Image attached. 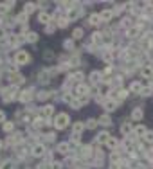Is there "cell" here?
Returning <instances> with one entry per match:
<instances>
[{
    "label": "cell",
    "instance_id": "cell-23",
    "mask_svg": "<svg viewBox=\"0 0 153 169\" xmlns=\"http://www.w3.org/2000/svg\"><path fill=\"white\" fill-rule=\"evenodd\" d=\"M31 97H33V96H31V92H22V96H20V99H22V101H29Z\"/></svg>",
    "mask_w": 153,
    "mask_h": 169
},
{
    "label": "cell",
    "instance_id": "cell-9",
    "mask_svg": "<svg viewBox=\"0 0 153 169\" xmlns=\"http://www.w3.org/2000/svg\"><path fill=\"white\" fill-rule=\"evenodd\" d=\"M146 128H144V126H137V128H135V135H139V137H144L146 135Z\"/></svg>",
    "mask_w": 153,
    "mask_h": 169
},
{
    "label": "cell",
    "instance_id": "cell-16",
    "mask_svg": "<svg viewBox=\"0 0 153 169\" xmlns=\"http://www.w3.org/2000/svg\"><path fill=\"white\" fill-rule=\"evenodd\" d=\"M126 97H128V90H122V88H121V90L117 92V99H126Z\"/></svg>",
    "mask_w": 153,
    "mask_h": 169
},
{
    "label": "cell",
    "instance_id": "cell-1",
    "mask_svg": "<svg viewBox=\"0 0 153 169\" xmlns=\"http://www.w3.org/2000/svg\"><path fill=\"white\" fill-rule=\"evenodd\" d=\"M67 124H68V115L67 113H59L56 117V128L61 130V128H65Z\"/></svg>",
    "mask_w": 153,
    "mask_h": 169
},
{
    "label": "cell",
    "instance_id": "cell-6",
    "mask_svg": "<svg viewBox=\"0 0 153 169\" xmlns=\"http://www.w3.org/2000/svg\"><path fill=\"white\" fill-rule=\"evenodd\" d=\"M115 108H117V103H115V101H106V103H105V110H106V112H114Z\"/></svg>",
    "mask_w": 153,
    "mask_h": 169
},
{
    "label": "cell",
    "instance_id": "cell-5",
    "mask_svg": "<svg viewBox=\"0 0 153 169\" xmlns=\"http://www.w3.org/2000/svg\"><path fill=\"white\" fill-rule=\"evenodd\" d=\"M112 16H114V11H112V9H105V11L99 15V18H101V20H110Z\"/></svg>",
    "mask_w": 153,
    "mask_h": 169
},
{
    "label": "cell",
    "instance_id": "cell-28",
    "mask_svg": "<svg viewBox=\"0 0 153 169\" xmlns=\"http://www.w3.org/2000/svg\"><path fill=\"white\" fill-rule=\"evenodd\" d=\"M4 130H6V131H11V130H13V122H6V124H4Z\"/></svg>",
    "mask_w": 153,
    "mask_h": 169
},
{
    "label": "cell",
    "instance_id": "cell-19",
    "mask_svg": "<svg viewBox=\"0 0 153 169\" xmlns=\"http://www.w3.org/2000/svg\"><path fill=\"white\" fill-rule=\"evenodd\" d=\"M106 146H108V147H112V149H115V147H117V140L110 137V139H108V142H106Z\"/></svg>",
    "mask_w": 153,
    "mask_h": 169
},
{
    "label": "cell",
    "instance_id": "cell-14",
    "mask_svg": "<svg viewBox=\"0 0 153 169\" xmlns=\"http://www.w3.org/2000/svg\"><path fill=\"white\" fill-rule=\"evenodd\" d=\"M99 78H101V74H99V72H92V74H90V79H92V83H99V81H101Z\"/></svg>",
    "mask_w": 153,
    "mask_h": 169
},
{
    "label": "cell",
    "instance_id": "cell-25",
    "mask_svg": "<svg viewBox=\"0 0 153 169\" xmlns=\"http://www.w3.org/2000/svg\"><path fill=\"white\" fill-rule=\"evenodd\" d=\"M74 38H76V40L83 38V29H76V31H74Z\"/></svg>",
    "mask_w": 153,
    "mask_h": 169
},
{
    "label": "cell",
    "instance_id": "cell-2",
    "mask_svg": "<svg viewBox=\"0 0 153 169\" xmlns=\"http://www.w3.org/2000/svg\"><path fill=\"white\" fill-rule=\"evenodd\" d=\"M142 115H144V112H142V108H135L133 112H131V119L133 121H140Z\"/></svg>",
    "mask_w": 153,
    "mask_h": 169
},
{
    "label": "cell",
    "instance_id": "cell-30",
    "mask_svg": "<svg viewBox=\"0 0 153 169\" xmlns=\"http://www.w3.org/2000/svg\"><path fill=\"white\" fill-rule=\"evenodd\" d=\"M146 155H148V158H151V160H153V149H148Z\"/></svg>",
    "mask_w": 153,
    "mask_h": 169
},
{
    "label": "cell",
    "instance_id": "cell-7",
    "mask_svg": "<svg viewBox=\"0 0 153 169\" xmlns=\"http://www.w3.org/2000/svg\"><path fill=\"white\" fill-rule=\"evenodd\" d=\"M43 153H45V147H43V146H34V147H33V155L42 156Z\"/></svg>",
    "mask_w": 153,
    "mask_h": 169
},
{
    "label": "cell",
    "instance_id": "cell-21",
    "mask_svg": "<svg viewBox=\"0 0 153 169\" xmlns=\"http://www.w3.org/2000/svg\"><path fill=\"white\" fill-rule=\"evenodd\" d=\"M58 151H59V153H67V151H68V146H67L65 142L59 144V146H58Z\"/></svg>",
    "mask_w": 153,
    "mask_h": 169
},
{
    "label": "cell",
    "instance_id": "cell-27",
    "mask_svg": "<svg viewBox=\"0 0 153 169\" xmlns=\"http://www.w3.org/2000/svg\"><path fill=\"white\" fill-rule=\"evenodd\" d=\"M96 126H97V122H96L94 119H90V121H88V124H87V128H90V130H92V128H96Z\"/></svg>",
    "mask_w": 153,
    "mask_h": 169
},
{
    "label": "cell",
    "instance_id": "cell-31",
    "mask_svg": "<svg viewBox=\"0 0 153 169\" xmlns=\"http://www.w3.org/2000/svg\"><path fill=\"white\" fill-rule=\"evenodd\" d=\"M4 117H6V115H4V112H0V122L4 121Z\"/></svg>",
    "mask_w": 153,
    "mask_h": 169
},
{
    "label": "cell",
    "instance_id": "cell-32",
    "mask_svg": "<svg viewBox=\"0 0 153 169\" xmlns=\"http://www.w3.org/2000/svg\"><path fill=\"white\" fill-rule=\"evenodd\" d=\"M0 147H2V144H0Z\"/></svg>",
    "mask_w": 153,
    "mask_h": 169
},
{
    "label": "cell",
    "instance_id": "cell-13",
    "mask_svg": "<svg viewBox=\"0 0 153 169\" xmlns=\"http://www.w3.org/2000/svg\"><path fill=\"white\" fill-rule=\"evenodd\" d=\"M99 122H101V124H105V126H110V124H112V121H110L108 115H103V117H99Z\"/></svg>",
    "mask_w": 153,
    "mask_h": 169
},
{
    "label": "cell",
    "instance_id": "cell-26",
    "mask_svg": "<svg viewBox=\"0 0 153 169\" xmlns=\"http://www.w3.org/2000/svg\"><path fill=\"white\" fill-rule=\"evenodd\" d=\"M27 40H29V41H36V40H38V34H36V33H29V38H27Z\"/></svg>",
    "mask_w": 153,
    "mask_h": 169
},
{
    "label": "cell",
    "instance_id": "cell-20",
    "mask_svg": "<svg viewBox=\"0 0 153 169\" xmlns=\"http://www.w3.org/2000/svg\"><path fill=\"white\" fill-rule=\"evenodd\" d=\"M83 128H85V126H83V122H76V124H74V133L83 131Z\"/></svg>",
    "mask_w": 153,
    "mask_h": 169
},
{
    "label": "cell",
    "instance_id": "cell-15",
    "mask_svg": "<svg viewBox=\"0 0 153 169\" xmlns=\"http://www.w3.org/2000/svg\"><path fill=\"white\" fill-rule=\"evenodd\" d=\"M99 22H101L99 15H92V16H90V24H92V25H97Z\"/></svg>",
    "mask_w": 153,
    "mask_h": 169
},
{
    "label": "cell",
    "instance_id": "cell-11",
    "mask_svg": "<svg viewBox=\"0 0 153 169\" xmlns=\"http://www.w3.org/2000/svg\"><path fill=\"white\" fill-rule=\"evenodd\" d=\"M108 139H110V137H108V133H99V137H97V142H101V144H103V142H108Z\"/></svg>",
    "mask_w": 153,
    "mask_h": 169
},
{
    "label": "cell",
    "instance_id": "cell-10",
    "mask_svg": "<svg viewBox=\"0 0 153 169\" xmlns=\"http://www.w3.org/2000/svg\"><path fill=\"white\" fill-rule=\"evenodd\" d=\"M128 38H137V34H139V29L137 27H133V29H128Z\"/></svg>",
    "mask_w": 153,
    "mask_h": 169
},
{
    "label": "cell",
    "instance_id": "cell-22",
    "mask_svg": "<svg viewBox=\"0 0 153 169\" xmlns=\"http://www.w3.org/2000/svg\"><path fill=\"white\" fill-rule=\"evenodd\" d=\"M151 92H153V90H151L150 87H148V88H142V90H140V96H144V97H148V96H151Z\"/></svg>",
    "mask_w": 153,
    "mask_h": 169
},
{
    "label": "cell",
    "instance_id": "cell-29",
    "mask_svg": "<svg viewBox=\"0 0 153 169\" xmlns=\"http://www.w3.org/2000/svg\"><path fill=\"white\" fill-rule=\"evenodd\" d=\"M63 47H65V49H67V47H68V49H72V47H74V43H72V41H65Z\"/></svg>",
    "mask_w": 153,
    "mask_h": 169
},
{
    "label": "cell",
    "instance_id": "cell-8",
    "mask_svg": "<svg viewBox=\"0 0 153 169\" xmlns=\"http://www.w3.org/2000/svg\"><path fill=\"white\" fill-rule=\"evenodd\" d=\"M130 90L131 92H140L142 90V85L139 81H133V83H131V87H130Z\"/></svg>",
    "mask_w": 153,
    "mask_h": 169
},
{
    "label": "cell",
    "instance_id": "cell-4",
    "mask_svg": "<svg viewBox=\"0 0 153 169\" xmlns=\"http://www.w3.org/2000/svg\"><path fill=\"white\" fill-rule=\"evenodd\" d=\"M16 61L18 63H27L29 61V54H27V52H18V54H16Z\"/></svg>",
    "mask_w": 153,
    "mask_h": 169
},
{
    "label": "cell",
    "instance_id": "cell-3",
    "mask_svg": "<svg viewBox=\"0 0 153 169\" xmlns=\"http://www.w3.org/2000/svg\"><path fill=\"white\" fill-rule=\"evenodd\" d=\"M140 76H142V78H153V68H151L150 65L144 67V68L140 70Z\"/></svg>",
    "mask_w": 153,
    "mask_h": 169
},
{
    "label": "cell",
    "instance_id": "cell-12",
    "mask_svg": "<svg viewBox=\"0 0 153 169\" xmlns=\"http://www.w3.org/2000/svg\"><path fill=\"white\" fill-rule=\"evenodd\" d=\"M42 113L45 115V117H49V115H52V113H54V108H52V106H45V108L42 110Z\"/></svg>",
    "mask_w": 153,
    "mask_h": 169
},
{
    "label": "cell",
    "instance_id": "cell-18",
    "mask_svg": "<svg viewBox=\"0 0 153 169\" xmlns=\"http://www.w3.org/2000/svg\"><path fill=\"white\" fill-rule=\"evenodd\" d=\"M49 20H50V16L47 13H40V22H42V24H47Z\"/></svg>",
    "mask_w": 153,
    "mask_h": 169
},
{
    "label": "cell",
    "instance_id": "cell-24",
    "mask_svg": "<svg viewBox=\"0 0 153 169\" xmlns=\"http://www.w3.org/2000/svg\"><path fill=\"white\" fill-rule=\"evenodd\" d=\"M144 140H146V142H153V131H146Z\"/></svg>",
    "mask_w": 153,
    "mask_h": 169
},
{
    "label": "cell",
    "instance_id": "cell-17",
    "mask_svg": "<svg viewBox=\"0 0 153 169\" xmlns=\"http://www.w3.org/2000/svg\"><path fill=\"white\" fill-rule=\"evenodd\" d=\"M121 131H122V133H124V135H128V133L131 131V126H130L128 122H126V124H122V126H121Z\"/></svg>",
    "mask_w": 153,
    "mask_h": 169
}]
</instances>
